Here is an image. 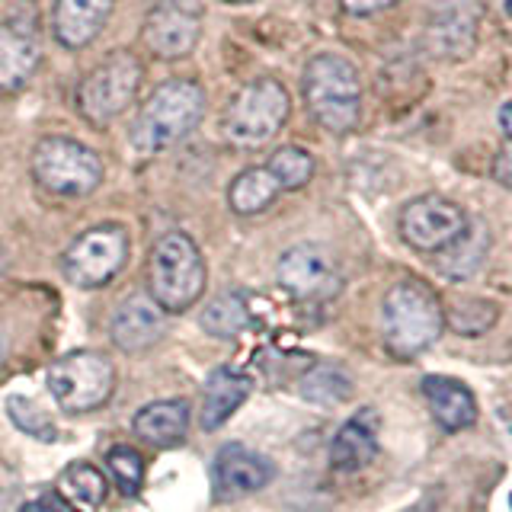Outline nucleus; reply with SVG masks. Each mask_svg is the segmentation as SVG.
Listing matches in <instances>:
<instances>
[{
  "instance_id": "obj_1",
  "label": "nucleus",
  "mask_w": 512,
  "mask_h": 512,
  "mask_svg": "<svg viewBox=\"0 0 512 512\" xmlns=\"http://www.w3.org/2000/svg\"><path fill=\"white\" fill-rule=\"evenodd\" d=\"M384 346L397 359H413L426 352L445 330V308L426 282H397L381 304Z\"/></svg>"
},
{
  "instance_id": "obj_2",
  "label": "nucleus",
  "mask_w": 512,
  "mask_h": 512,
  "mask_svg": "<svg viewBox=\"0 0 512 512\" xmlns=\"http://www.w3.org/2000/svg\"><path fill=\"white\" fill-rule=\"evenodd\" d=\"M205 116V90L189 77H176L160 84L148 100H144L135 128L132 144L141 154H160L180 144L192 128Z\"/></svg>"
},
{
  "instance_id": "obj_3",
  "label": "nucleus",
  "mask_w": 512,
  "mask_h": 512,
  "mask_svg": "<svg viewBox=\"0 0 512 512\" xmlns=\"http://www.w3.org/2000/svg\"><path fill=\"white\" fill-rule=\"evenodd\" d=\"M304 103L330 135H349L362 119V84L356 64L343 55H314L304 68Z\"/></svg>"
},
{
  "instance_id": "obj_4",
  "label": "nucleus",
  "mask_w": 512,
  "mask_h": 512,
  "mask_svg": "<svg viewBox=\"0 0 512 512\" xmlns=\"http://www.w3.org/2000/svg\"><path fill=\"white\" fill-rule=\"evenodd\" d=\"M205 292V260L196 240L170 231L154 244L148 260V295L164 314H183Z\"/></svg>"
},
{
  "instance_id": "obj_5",
  "label": "nucleus",
  "mask_w": 512,
  "mask_h": 512,
  "mask_svg": "<svg viewBox=\"0 0 512 512\" xmlns=\"http://www.w3.org/2000/svg\"><path fill=\"white\" fill-rule=\"evenodd\" d=\"M288 112H292V100L279 80L256 77L247 87H240L224 109V138L234 148H263L279 135V128L288 122Z\"/></svg>"
},
{
  "instance_id": "obj_6",
  "label": "nucleus",
  "mask_w": 512,
  "mask_h": 512,
  "mask_svg": "<svg viewBox=\"0 0 512 512\" xmlns=\"http://www.w3.org/2000/svg\"><path fill=\"white\" fill-rule=\"evenodd\" d=\"M116 388V368L93 349H77L48 368V391L64 413H90L103 407Z\"/></svg>"
},
{
  "instance_id": "obj_7",
  "label": "nucleus",
  "mask_w": 512,
  "mask_h": 512,
  "mask_svg": "<svg viewBox=\"0 0 512 512\" xmlns=\"http://www.w3.org/2000/svg\"><path fill=\"white\" fill-rule=\"evenodd\" d=\"M32 176L55 196H90L103 183V160L74 138H42L32 151Z\"/></svg>"
},
{
  "instance_id": "obj_8",
  "label": "nucleus",
  "mask_w": 512,
  "mask_h": 512,
  "mask_svg": "<svg viewBox=\"0 0 512 512\" xmlns=\"http://www.w3.org/2000/svg\"><path fill=\"white\" fill-rule=\"evenodd\" d=\"M141 84V64L128 52H112L103 64L80 80L77 109L90 125H109L132 106Z\"/></svg>"
},
{
  "instance_id": "obj_9",
  "label": "nucleus",
  "mask_w": 512,
  "mask_h": 512,
  "mask_svg": "<svg viewBox=\"0 0 512 512\" xmlns=\"http://www.w3.org/2000/svg\"><path fill=\"white\" fill-rule=\"evenodd\" d=\"M128 260V234L119 224H96L84 231L61 256L64 279L77 288H103Z\"/></svg>"
},
{
  "instance_id": "obj_10",
  "label": "nucleus",
  "mask_w": 512,
  "mask_h": 512,
  "mask_svg": "<svg viewBox=\"0 0 512 512\" xmlns=\"http://www.w3.org/2000/svg\"><path fill=\"white\" fill-rule=\"evenodd\" d=\"M468 228V212L458 202L439 196V192H426V196L407 202L404 212H400V237L420 253L448 250L468 234Z\"/></svg>"
},
{
  "instance_id": "obj_11",
  "label": "nucleus",
  "mask_w": 512,
  "mask_h": 512,
  "mask_svg": "<svg viewBox=\"0 0 512 512\" xmlns=\"http://www.w3.org/2000/svg\"><path fill=\"white\" fill-rule=\"evenodd\" d=\"M276 279L298 301H327L340 292L343 276L336 256L320 244H295L279 256Z\"/></svg>"
},
{
  "instance_id": "obj_12",
  "label": "nucleus",
  "mask_w": 512,
  "mask_h": 512,
  "mask_svg": "<svg viewBox=\"0 0 512 512\" xmlns=\"http://www.w3.org/2000/svg\"><path fill=\"white\" fill-rule=\"evenodd\" d=\"M202 36V13L186 0H164L144 20V45L157 58H186Z\"/></svg>"
},
{
  "instance_id": "obj_13",
  "label": "nucleus",
  "mask_w": 512,
  "mask_h": 512,
  "mask_svg": "<svg viewBox=\"0 0 512 512\" xmlns=\"http://www.w3.org/2000/svg\"><path fill=\"white\" fill-rule=\"evenodd\" d=\"M272 477H276V468H272L269 458H263L260 452H253V448L240 442H231L215 455V468H212L215 500L234 503L240 496L263 490Z\"/></svg>"
},
{
  "instance_id": "obj_14",
  "label": "nucleus",
  "mask_w": 512,
  "mask_h": 512,
  "mask_svg": "<svg viewBox=\"0 0 512 512\" xmlns=\"http://www.w3.org/2000/svg\"><path fill=\"white\" fill-rule=\"evenodd\" d=\"M484 16L480 0H439L429 16V45L442 58L471 55L477 42V26Z\"/></svg>"
},
{
  "instance_id": "obj_15",
  "label": "nucleus",
  "mask_w": 512,
  "mask_h": 512,
  "mask_svg": "<svg viewBox=\"0 0 512 512\" xmlns=\"http://www.w3.org/2000/svg\"><path fill=\"white\" fill-rule=\"evenodd\" d=\"M164 327H167L164 311L157 308L154 298L135 292L119 304L116 314H112L109 336L122 352H144L160 343Z\"/></svg>"
},
{
  "instance_id": "obj_16",
  "label": "nucleus",
  "mask_w": 512,
  "mask_h": 512,
  "mask_svg": "<svg viewBox=\"0 0 512 512\" xmlns=\"http://www.w3.org/2000/svg\"><path fill=\"white\" fill-rule=\"evenodd\" d=\"M378 410L362 407L356 416H349V423L340 426V432L330 442V464L343 474H356L375 461L378 455Z\"/></svg>"
},
{
  "instance_id": "obj_17",
  "label": "nucleus",
  "mask_w": 512,
  "mask_h": 512,
  "mask_svg": "<svg viewBox=\"0 0 512 512\" xmlns=\"http://www.w3.org/2000/svg\"><path fill=\"white\" fill-rule=\"evenodd\" d=\"M42 58V45L32 26L4 23L0 26V93H16L29 84Z\"/></svg>"
},
{
  "instance_id": "obj_18",
  "label": "nucleus",
  "mask_w": 512,
  "mask_h": 512,
  "mask_svg": "<svg viewBox=\"0 0 512 512\" xmlns=\"http://www.w3.org/2000/svg\"><path fill=\"white\" fill-rule=\"evenodd\" d=\"M253 391V378L247 372H240L234 365H221L215 368L205 381V394H202V410H199V423L202 429H218L231 420V416L244 407V400Z\"/></svg>"
},
{
  "instance_id": "obj_19",
  "label": "nucleus",
  "mask_w": 512,
  "mask_h": 512,
  "mask_svg": "<svg viewBox=\"0 0 512 512\" xmlns=\"http://www.w3.org/2000/svg\"><path fill=\"white\" fill-rule=\"evenodd\" d=\"M423 397L436 416V423L445 432H461L477 423V400L468 384H461L452 375H426Z\"/></svg>"
},
{
  "instance_id": "obj_20",
  "label": "nucleus",
  "mask_w": 512,
  "mask_h": 512,
  "mask_svg": "<svg viewBox=\"0 0 512 512\" xmlns=\"http://www.w3.org/2000/svg\"><path fill=\"white\" fill-rule=\"evenodd\" d=\"M116 0H58L55 4V39L77 52L103 32Z\"/></svg>"
},
{
  "instance_id": "obj_21",
  "label": "nucleus",
  "mask_w": 512,
  "mask_h": 512,
  "mask_svg": "<svg viewBox=\"0 0 512 512\" xmlns=\"http://www.w3.org/2000/svg\"><path fill=\"white\" fill-rule=\"evenodd\" d=\"M135 436L154 448L180 445L189 432V404L186 400H154L135 413Z\"/></svg>"
},
{
  "instance_id": "obj_22",
  "label": "nucleus",
  "mask_w": 512,
  "mask_h": 512,
  "mask_svg": "<svg viewBox=\"0 0 512 512\" xmlns=\"http://www.w3.org/2000/svg\"><path fill=\"white\" fill-rule=\"evenodd\" d=\"M55 487L71 512H100L109 493L103 471L93 468L90 461H74L71 468H64Z\"/></svg>"
},
{
  "instance_id": "obj_23",
  "label": "nucleus",
  "mask_w": 512,
  "mask_h": 512,
  "mask_svg": "<svg viewBox=\"0 0 512 512\" xmlns=\"http://www.w3.org/2000/svg\"><path fill=\"white\" fill-rule=\"evenodd\" d=\"M279 183L266 167H247L244 173L234 176V183L228 189V205L237 215H260L276 202L279 196Z\"/></svg>"
},
{
  "instance_id": "obj_24",
  "label": "nucleus",
  "mask_w": 512,
  "mask_h": 512,
  "mask_svg": "<svg viewBox=\"0 0 512 512\" xmlns=\"http://www.w3.org/2000/svg\"><path fill=\"white\" fill-rule=\"evenodd\" d=\"M199 324L208 336H218V340H234L247 330L250 324V304L244 292H224L212 298L199 314Z\"/></svg>"
},
{
  "instance_id": "obj_25",
  "label": "nucleus",
  "mask_w": 512,
  "mask_h": 512,
  "mask_svg": "<svg viewBox=\"0 0 512 512\" xmlns=\"http://www.w3.org/2000/svg\"><path fill=\"white\" fill-rule=\"evenodd\" d=\"M266 170L276 176V183L279 189H301V186H308L311 183V176H314V157L298 148V144H285V148H279L276 154L269 157V164Z\"/></svg>"
},
{
  "instance_id": "obj_26",
  "label": "nucleus",
  "mask_w": 512,
  "mask_h": 512,
  "mask_svg": "<svg viewBox=\"0 0 512 512\" xmlns=\"http://www.w3.org/2000/svg\"><path fill=\"white\" fill-rule=\"evenodd\" d=\"M496 317H500V308H496V304L487 301V298H461V301H455L452 308L445 311V320L461 336L487 333L496 324Z\"/></svg>"
},
{
  "instance_id": "obj_27",
  "label": "nucleus",
  "mask_w": 512,
  "mask_h": 512,
  "mask_svg": "<svg viewBox=\"0 0 512 512\" xmlns=\"http://www.w3.org/2000/svg\"><path fill=\"white\" fill-rule=\"evenodd\" d=\"M301 397L304 400H314V404H340L352 394V381L340 372V368L324 365V368H314L301 378Z\"/></svg>"
},
{
  "instance_id": "obj_28",
  "label": "nucleus",
  "mask_w": 512,
  "mask_h": 512,
  "mask_svg": "<svg viewBox=\"0 0 512 512\" xmlns=\"http://www.w3.org/2000/svg\"><path fill=\"white\" fill-rule=\"evenodd\" d=\"M7 410H10V420L16 429H23L26 436H36L42 442H52L58 436V429L52 423V416H48L36 400L29 397H10L7 400Z\"/></svg>"
},
{
  "instance_id": "obj_29",
  "label": "nucleus",
  "mask_w": 512,
  "mask_h": 512,
  "mask_svg": "<svg viewBox=\"0 0 512 512\" xmlns=\"http://www.w3.org/2000/svg\"><path fill=\"white\" fill-rule=\"evenodd\" d=\"M106 468L112 474V480H116V487L128 496H135L144 484V458L135 452V448L128 445H119L112 448V452L106 455Z\"/></svg>"
},
{
  "instance_id": "obj_30",
  "label": "nucleus",
  "mask_w": 512,
  "mask_h": 512,
  "mask_svg": "<svg viewBox=\"0 0 512 512\" xmlns=\"http://www.w3.org/2000/svg\"><path fill=\"white\" fill-rule=\"evenodd\" d=\"M394 4H400V0H343V10L349 16H372V13L394 7Z\"/></svg>"
},
{
  "instance_id": "obj_31",
  "label": "nucleus",
  "mask_w": 512,
  "mask_h": 512,
  "mask_svg": "<svg viewBox=\"0 0 512 512\" xmlns=\"http://www.w3.org/2000/svg\"><path fill=\"white\" fill-rule=\"evenodd\" d=\"M490 173H493V180L500 183V186L512 189V151H500V154H496Z\"/></svg>"
},
{
  "instance_id": "obj_32",
  "label": "nucleus",
  "mask_w": 512,
  "mask_h": 512,
  "mask_svg": "<svg viewBox=\"0 0 512 512\" xmlns=\"http://www.w3.org/2000/svg\"><path fill=\"white\" fill-rule=\"evenodd\" d=\"M439 503H442V490H426V493L420 496V503H413L407 512H436Z\"/></svg>"
},
{
  "instance_id": "obj_33",
  "label": "nucleus",
  "mask_w": 512,
  "mask_h": 512,
  "mask_svg": "<svg viewBox=\"0 0 512 512\" xmlns=\"http://www.w3.org/2000/svg\"><path fill=\"white\" fill-rule=\"evenodd\" d=\"M500 128H503V135L512 141V100L500 106Z\"/></svg>"
},
{
  "instance_id": "obj_34",
  "label": "nucleus",
  "mask_w": 512,
  "mask_h": 512,
  "mask_svg": "<svg viewBox=\"0 0 512 512\" xmlns=\"http://www.w3.org/2000/svg\"><path fill=\"white\" fill-rule=\"evenodd\" d=\"M20 512H58L52 503H45V500H32V503H26Z\"/></svg>"
},
{
  "instance_id": "obj_35",
  "label": "nucleus",
  "mask_w": 512,
  "mask_h": 512,
  "mask_svg": "<svg viewBox=\"0 0 512 512\" xmlns=\"http://www.w3.org/2000/svg\"><path fill=\"white\" fill-rule=\"evenodd\" d=\"M496 7L503 10V16H509V20H512V0H496Z\"/></svg>"
},
{
  "instance_id": "obj_36",
  "label": "nucleus",
  "mask_w": 512,
  "mask_h": 512,
  "mask_svg": "<svg viewBox=\"0 0 512 512\" xmlns=\"http://www.w3.org/2000/svg\"><path fill=\"white\" fill-rule=\"evenodd\" d=\"M7 359V340H4V333H0V365H4Z\"/></svg>"
},
{
  "instance_id": "obj_37",
  "label": "nucleus",
  "mask_w": 512,
  "mask_h": 512,
  "mask_svg": "<svg viewBox=\"0 0 512 512\" xmlns=\"http://www.w3.org/2000/svg\"><path fill=\"white\" fill-rule=\"evenodd\" d=\"M228 4H256V0H228Z\"/></svg>"
},
{
  "instance_id": "obj_38",
  "label": "nucleus",
  "mask_w": 512,
  "mask_h": 512,
  "mask_svg": "<svg viewBox=\"0 0 512 512\" xmlns=\"http://www.w3.org/2000/svg\"><path fill=\"white\" fill-rule=\"evenodd\" d=\"M509 509H512V493H509Z\"/></svg>"
}]
</instances>
